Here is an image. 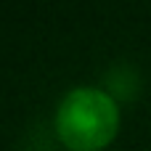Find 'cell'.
<instances>
[{"label":"cell","mask_w":151,"mask_h":151,"mask_svg":"<svg viewBox=\"0 0 151 151\" xmlns=\"http://www.w3.org/2000/svg\"><path fill=\"white\" fill-rule=\"evenodd\" d=\"M56 133L69 151H104L119 130V104L104 88H72L56 106Z\"/></svg>","instance_id":"cell-1"}]
</instances>
